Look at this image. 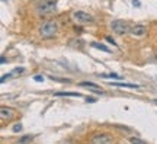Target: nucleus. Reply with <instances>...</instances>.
I'll return each instance as SVG.
<instances>
[{"instance_id":"obj_1","label":"nucleus","mask_w":157,"mask_h":144,"mask_svg":"<svg viewBox=\"0 0 157 144\" xmlns=\"http://www.w3.org/2000/svg\"><path fill=\"white\" fill-rule=\"evenodd\" d=\"M58 33V23L56 21H45L41 26H39V37L44 39L54 38Z\"/></svg>"},{"instance_id":"obj_2","label":"nucleus","mask_w":157,"mask_h":144,"mask_svg":"<svg viewBox=\"0 0 157 144\" xmlns=\"http://www.w3.org/2000/svg\"><path fill=\"white\" fill-rule=\"evenodd\" d=\"M57 2H58V0H39L38 5H36L38 15L47 16V15L54 13L57 9Z\"/></svg>"},{"instance_id":"obj_3","label":"nucleus","mask_w":157,"mask_h":144,"mask_svg":"<svg viewBox=\"0 0 157 144\" xmlns=\"http://www.w3.org/2000/svg\"><path fill=\"white\" fill-rule=\"evenodd\" d=\"M111 28H112L113 33H117V35H125V33L131 32V26H129L128 22H125V21H121V19H117V21H112L111 22Z\"/></svg>"},{"instance_id":"obj_4","label":"nucleus","mask_w":157,"mask_h":144,"mask_svg":"<svg viewBox=\"0 0 157 144\" xmlns=\"http://www.w3.org/2000/svg\"><path fill=\"white\" fill-rule=\"evenodd\" d=\"M71 18H73V21L78 25H89V23L93 22V16L89 15V13H86L83 10H76L71 13Z\"/></svg>"},{"instance_id":"obj_5","label":"nucleus","mask_w":157,"mask_h":144,"mask_svg":"<svg viewBox=\"0 0 157 144\" xmlns=\"http://www.w3.org/2000/svg\"><path fill=\"white\" fill-rule=\"evenodd\" d=\"M90 144H113V141L109 134H96L92 137Z\"/></svg>"},{"instance_id":"obj_6","label":"nucleus","mask_w":157,"mask_h":144,"mask_svg":"<svg viewBox=\"0 0 157 144\" xmlns=\"http://www.w3.org/2000/svg\"><path fill=\"white\" fill-rule=\"evenodd\" d=\"M15 116H16V111L15 109H12L9 106H2L0 108V118H2V121H12Z\"/></svg>"},{"instance_id":"obj_7","label":"nucleus","mask_w":157,"mask_h":144,"mask_svg":"<svg viewBox=\"0 0 157 144\" xmlns=\"http://www.w3.org/2000/svg\"><path fill=\"white\" fill-rule=\"evenodd\" d=\"M25 72V68L23 67H17V68H15V70H12L10 73H7V74H5V76H2V83H5L6 80H10V79H13V77H17V76H21L22 73Z\"/></svg>"},{"instance_id":"obj_8","label":"nucleus","mask_w":157,"mask_h":144,"mask_svg":"<svg viewBox=\"0 0 157 144\" xmlns=\"http://www.w3.org/2000/svg\"><path fill=\"white\" fill-rule=\"evenodd\" d=\"M131 35L132 37H137V38H141V37H144L147 33V28L144 26V25H135V26H132L131 28Z\"/></svg>"},{"instance_id":"obj_9","label":"nucleus","mask_w":157,"mask_h":144,"mask_svg":"<svg viewBox=\"0 0 157 144\" xmlns=\"http://www.w3.org/2000/svg\"><path fill=\"white\" fill-rule=\"evenodd\" d=\"M82 88H87L90 89L92 92H95V93H103V89L99 86V84H96V83H92V82H82V83H78Z\"/></svg>"},{"instance_id":"obj_10","label":"nucleus","mask_w":157,"mask_h":144,"mask_svg":"<svg viewBox=\"0 0 157 144\" xmlns=\"http://www.w3.org/2000/svg\"><path fill=\"white\" fill-rule=\"evenodd\" d=\"M111 86H117V88H125V89H140L138 84H131V83H121V82H112Z\"/></svg>"},{"instance_id":"obj_11","label":"nucleus","mask_w":157,"mask_h":144,"mask_svg":"<svg viewBox=\"0 0 157 144\" xmlns=\"http://www.w3.org/2000/svg\"><path fill=\"white\" fill-rule=\"evenodd\" d=\"M56 96H74V98H80L82 95L77 93V92H57L54 93Z\"/></svg>"},{"instance_id":"obj_12","label":"nucleus","mask_w":157,"mask_h":144,"mask_svg":"<svg viewBox=\"0 0 157 144\" xmlns=\"http://www.w3.org/2000/svg\"><path fill=\"white\" fill-rule=\"evenodd\" d=\"M99 76L103 77V79H117V80H122V77H121L119 74H115V73H108V74L102 73V74H99Z\"/></svg>"},{"instance_id":"obj_13","label":"nucleus","mask_w":157,"mask_h":144,"mask_svg":"<svg viewBox=\"0 0 157 144\" xmlns=\"http://www.w3.org/2000/svg\"><path fill=\"white\" fill-rule=\"evenodd\" d=\"M92 47H95V48H98V50L105 51V53H109V48H108V47H105L103 44H99V42H92Z\"/></svg>"},{"instance_id":"obj_14","label":"nucleus","mask_w":157,"mask_h":144,"mask_svg":"<svg viewBox=\"0 0 157 144\" xmlns=\"http://www.w3.org/2000/svg\"><path fill=\"white\" fill-rule=\"evenodd\" d=\"M129 143L131 144H147L146 141H143V140L138 138V137H131V138H129Z\"/></svg>"},{"instance_id":"obj_15","label":"nucleus","mask_w":157,"mask_h":144,"mask_svg":"<svg viewBox=\"0 0 157 144\" xmlns=\"http://www.w3.org/2000/svg\"><path fill=\"white\" fill-rule=\"evenodd\" d=\"M32 141V135H25L21 141H19V144H28V143H31Z\"/></svg>"},{"instance_id":"obj_16","label":"nucleus","mask_w":157,"mask_h":144,"mask_svg":"<svg viewBox=\"0 0 157 144\" xmlns=\"http://www.w3.org/2000/svg\"><path fill=\"white\" fill-rule=\"evenodd\" d=\"M21 130H22V125H21V124H15V125H13V133H19Z\"/></svg>"},{"instance_id":"obj_17","label":"nucleus","mask_w":157,"mask_h":144,"mask_svg":"<svg viewBox=\"0 0 157 144\" xmlns=\"http://www.w3.org/2000/svg\"><path fill=\"white\" fill-rule=\"evenodd\" d=\"M34 80H36V82H44V77H42V76H35Z\"/></svg>"},{"instance_id":"obj_18","label":"nucleus","mask_w":157,"mask_h":144,"mask_svg":"<svg viewBox=\"0 0 157 144\" xmlns=\"http://www.w3.org/2000/svg\"><path fill=\"white\" fill-rule=\"evenodd\" d=\"M106 41H108V42H111L112 45H117V42H115V41H113V39L111 38V37H106Z\"/></svg>"},{"instance_id":"obj_19","label":"nucleus","mask_w":157,"mask_h":144,"mask_svg":"<svg viewBox=\"0 0 157 144\" xmlns=\"http://www.w3.org/2000/svg\"><path fill=\"white\" fill-rule=\"evenodd\" d=\"M132 5H134V6H140V2H138V0H132Z\"/></svg>"},{"instance_id":"obj_20","label":"nucleus","mask_w":157,"mask_h":144,"mask_svg":"<svg viewBox=\"0 0 157 144\" xmlns=\"http://www.w3.org/2000/svg\"><path fill=\"white\" fill-rule=\"evenodd\" d=\"M3 2H6V0H3Z\"/></svg>"}]
</instances>
